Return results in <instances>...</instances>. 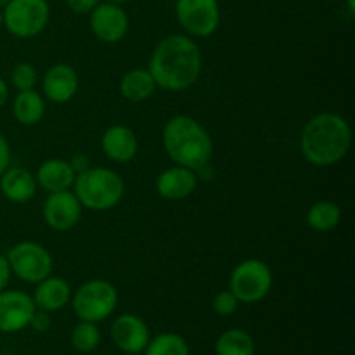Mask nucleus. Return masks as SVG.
<instances>
[{
    "mask_svg": "<svg viewBox=\"0 0 355 355\" xmlns=\"http://www.w3.org/2000/svg\"><path fill=\"white\" fill-rule=\"evenodd\" d=\"M203 68L200 47L186 35H168L153 51L148 71L156 87L180 92L198 82Z\"/></svg>",
    "mask_w": 355,
    "mask_h": 355,
    "instance_id": "obj_1",
    "label": "nucleus"
},
{
    "mask_svg": "<svg viewBox=\"0 0 355 355\" xmlns=\"http://www.w3.org/2000/svg\"><path fill=\"white\" fill-rule=\"evenodd\" d=\"M352 146L349 121L335 113H321L307 121L300 135L304 158L314 166H331L342 162Z\"/></svg>",
    "mask_w": 355,
    "mask_h": 355,
    "instance_id": "obj_2",
    "label": "nucleus"
},
{
    "mask_svg": "<svg viewBox=\"0 0 355 355\" xmlns=\"http://www.w3.org/2000/svg\"><path fill=\"white\" fill-rule=\"evenodd\" d=\"M163 146L175 165L201 170L214 156V141L210 134L187 114H177L163 128Z\"/></svg>",
    "mask_w": 355,
    "mask_h": 355,
    "instance_id": "obj_3",
    "label": "nucleus"
},
{
    "mask_svg": "<svg viewBox=\"0 0 355 355\" xmlns=\"http://www.w3.org/2000/svg\"><path fill=\"white\" fill-rule=\"evenodd\" d=\"M73 189L82 207L94 211H106L120 205L125 194V184L114 170L89 166L85 172L75 177Z\"/></svg>",
    "mask_w": 355,
    "mask_h": 355,
    "instance_id": "obj_4",
    "label": "nucleus"
},
{
    "mask_svg": "<svg viewBox=\"0 0 355 355\" xmlns=\"http://www.w3.org/2000/svg\"><path fill=\"white\" fill-rule=\"evenodd\" d=\"M69 302L80 321L97 324L114 312L118 305V291L110 281L92 279L83 283Z\"/></svg>",
    "mask_w": 355,
    "mask_h": 355,
    "instance_id": "obj_5",
    "label": "nucleus"
},
{
    "mask_svg": "<svg viewBox=\"0 0 355 355\" xmlns=\"http://www.w3.org/2000/svg\"><path fill=\"white\" fill-rule=\"evenodd\" d=\"M3 26L17 38L37 37L49 23L47 0H7L2 10Z\"/></svg>",
    "mask_w": 355,
    "mask_h": 355,
    "instance_id": "obj_6",
    "label": "nucleus"
},
{
    "mask_svg": "<svg viewBox=\"0 0 355 355\" xmlns=\"http://www.w3.org/2000/svg\"><path fill=\"white\" fill-rule=\"evenodd\" d=\"M229 286L239 302L257 304L262 302L272 288V270L262 260H245L234 267Z\"/></svg>",
    "mask_w": 355,
    "mask_h": 355,
    "instance_id": "obj_7",
    "label": "nucleus"
},
{
    "mask_svg": "<svg viewBox=\"0 0 355 355\" xmlns=\"http://www.w3.org/2000/svg\"><path fill=\"white\" fill-rule=\"evenodd\" d=\"M10 272L24 283L37 284L52 272V257L42 245L33 241H21L7 253Z\"/></svg>",
    "mask_w": 355,
    "mask_h": 355,
    "instance_id": "obj_8",
    "label": "nucleus"
},
{
    "mask_svg": "<svg viewBox=\"0 0 355 355\" xmlns=\"http://www.w3.org/2000/svg\"><path fill=\"white\" fill-rule=\"evenodd\" d=\"M177 19L191 37L207 38L217 31L220 9L217 0H177Z\"/></svg>",
    "mask_w": 355,
    "mask_h": 355,
    "instance_id": "obj_9",
    "label": "nucleus"
},
{
    "mask_svg": "<svg viewBox=\"0 0 355 355\" xmlns=\"http://www.w3.org/2000/svg\"><path fill=\"white\" fill-rule=\"evenodd\" d=\"M90 30L104 44H118L128 31L127 12L118 3H97L90 10Z\"/></svg>",
    "mask_w": 355,
    "mask_h": 355,
    "instance_id": "obj_10",
    "label": "nucleus"
},
{
    "mask_svg": "<svg viewBox=\"0 0 355 355\" xmlns=\"http://www.w3.org/2000/svg\"><path fill=\"white\" fill-rule=\"evenodd\" d=\"M35 311V302L28 293L17 290L0 291V331L17 333L28 328Z\"/></svg>",
    "mask_w": 355,
    "mask_h": 355,
    "instance_id": "obj_11",
    "label": "nucleus"
},
{
    "mask_svg": "<svg viewBox=\"0 0 355 355\" xmlns=\"http://www.w3.org/2000/svg\"><path fill=\"white\" fill-rule=\"evenodd\" d=\"M44 220L52 231H71L82 217V205L71 191L51 193L44 203Z\"/></svg>",
    "mask_w": 355,
    "mask_h": 355,
    "instance_id": "obj_12",
    "label": "nucleus"
},
{
    "mask_svg": "<svg viewBox=\"0 0 355 355\" xmlns=\"http://www.w3.org/2000/svg\"><path fill=\"white\" fill-rule=\"evenodd\" d=\"M111 338L121 352L141 354L151 340V333L139 315L121 314L111 324Z\"/></svg>",
    "mask_w": 355,
    "mask_h": 355,
    "instance_id": "obj_13",
    "label": "nucleus"
},
{
    "mask_svg": "<svg viewBox=\"0 0 355 355\" xmlns=\"http://www.w3.org/2000/svg\"><path fill=\"white\" fill-rule=\"evenodd\" d=\"M198 186L196 172L187 166L175 165L162 172L156 179V191L162 198L170 201L184 200L191 196Z\"/></svg>",
    "mask_w": 355,
    "mask_h": 355,
    "instance_id": "obj_14",
    "label": "nucleus"
},
{
    "mask_svg": "<svg viewBox=\"0 0 355 355\" xmlns=\"http://www.w3.org/2000/svg\"><path fill=\"white\" fill-rule=\"evenodd\" d=\"M78 73L69 64H54L44 76V94L51 103L62 104L75 97Z\"/></svg>",
    "mask_w": 355,
    "mask_h": 355,
    "instance_id": "obj_15",
    "label": "nucleus"
},
{
    "mask_svg": "<svg viewBox=\"0 0 355 355\" xmlns=\"http://www.w3.org/2000/svg\"><path fill=\"white\" fill-rule=\"evenodd\" d=\"M101 148L104 155L113 162L128 163L137 155L139 142L132 128L125 125H113L103 134Z\"/></svg>",
    "mask_w": 355,
    "mask_h": 355,
    "instance_id": "obj_16",
    "label": "nucleus"
},
{
    "mask_svg": "<svg viewBox=\"0 0 355 355\" xmlns=\"http://www.w3.org/2000/svg\"><path fill=\"white\" fill-rule=\"evenodd\" d=\"M31 298L38 311H45L51 314V312L61 311L71 300V288H69L68 281H64L62 277L47 276L40 283H37Z\"/></svg>",
    "mask_w": 355,
    "mask_h": 355,
    "instance_id": "obj_17",
    "label": "nucleus"
},
{
    "mask_svg": "<svg viewBox=\"0 0 355 355\" xmlns=\"http://www.w3.org/2000/svg\"><path fill=\"white\" fill-rule=\"evenodd\" d=\"M0 191L12 203H26L35 196L37 179L33 173L21 166H9L0 175Z\"/></svg>",
    "mask_w": 355,
    "mask_h": 355,
    "instance_id": "obj_18",
    "label": "nucleus"
},
{
    "mask_svg": "<svg viewBox=\"0 0 355 355\" xmlns=\"http://www.w3.org/2000/svg\"><path fill=\"white\" fill-rule=\"evenodd\" d=\"M75 177L76 173L69 165V162L61 158H52L38 166L35 179L42 189L49 191V193H59V191L69 189L75 182Z\"/></svg>",
    "mask_w": 355,
    "mask_h": 355,
    "instance_id": "obj_19",
    "label": "nucleus"
},
{
    "mask_svg": "<svg viewBox=\"0 0 355 355\" xmlns=\"http://www.w3.org/2000/svg\"><path fill=\"white\" fill-rule=\"evenodd\" d=\"M155 90L156 83L148 69H130V71L125 73L123 78L120 80L121 96L127 101H132V103H141V101L149 99V97L155 94Z\"/></svg>",
    "mask_w": 355,
    "mask_h": 355,
    "instance_id": "obj_20",
    "label": "nucleus"
},
{
    "mask_svg": "<svg viewBox=\"0 0 355 355\" xmlns=\"http://www.w3.org/2000/svg\"><path fill=\"white\" fill-rule=\"evenodd\" d=\"M12 113L21 125H26V127L37 125L45 114L44 97L33 89L17 92L12 103Z\"/></svg>",
    "mask_w": 355,
    "mask_h": 355,
    "instance_id": "obj_21",
    "label": "nucleus"
},
{
    "mask_svg": "<svg viewBox=\"0 0 355 355\" xmlns=\"http://www.w3.org/2000/svg\"><path fill=\"white\" fill-rule=\"evenodd\" d=\"M215 355H255V342L245 329H227L215 342Z\"/></svg>",
    "mask_w": 355,
    "mask_h": 355,
    "instance_id": "obj_22",
    "label": "nucleus"
},
{
    "mask_svg": "<svg viewBox=\"0 0 355 355\" xmlns=\"http://www.w3.org/2000/svg\"><path fill=\"white\" fill-rule=\"evenodd\" d=\"M342 220V210L336 203L328 200L318 201L307 211V225L318 232L333 231Z\"/></svg>",
    "mask_w": 355,
    "mask_h": 355,
    "instance_id": "obj_23",
    "label": "nucleus"
},
{
    "mask_svg": "<svg viewBox=\"0 0 355 355\" xmlns=\"http://www.w3.org/2000/svg\"><path fill=\"white\" fill-rule=\"evenodd\" d=\"M144 355H189V343L177 333H162L149 340Z\"/></svg>",
    "mask_w": 355,
    "mask_h": 355,
    "instance_id": "obj_24",
    "label": "nucleus"
},
{
    "mask_svg": "<svg viewBox=\"0 0 355 355\" xmlns=\"http://www.w3.org/2000/svg\"><path fill=\"white\" fill-rule=\"evenodd\" d=\"M69 340H71V347L76 352L90 354L101 345V331L96 322L82 321L73 328Z\"/></svg>",
    "mask_w": 355,
    "mask_h": 355,
    "instance_id": "obj_25",
    "label": "nucleus"
},
{
    "mask_svg": "<svg viewBox=\"0 0 355 355\" xmlns=\"http://www.w3.org/2000/svg\"><path fill=\"white\" fill-rule=\"evenodd\" d=\"M10 82L17 89V92L31 90L37 85V69L30 62H19L14 66L12 73H10Z\"/></svg>",
    "mask_w": 355,
    "mask_h": 355,
    "instance_id": "obj_26",
    "label": "nucleus"
},
{
    "mask_svg": "<svg viewBox=\"0 0 355 355\" xmlns=\"http://www.w3.org/2000/svg\"><path fill=\"white\" fill-rule=\"evenodd\" d=\"M239 300L234 297L231 290L218 291L215 295L214 302H211V307H214L215 314L222 315V318H227V315H232L236 311H238Z\"/></svg>",
    "mask_w": 355,
    "mask_h": 355,
    "instance_id": "obj_27",
    "label": "nucleus"
},
{
    "mask_svg": "<svg viewBox=\"0 0 355 355\" xmlns=\"http://www.w3.org/2000/svg\"><path fill=\"white\" fill-rule=\"evenodd\" d=\"M51 324H52V321H51V315H49V312L38 311L37 309L33 314V318H31V321H30L31 328H33L37 333H45L51 329Z\"/></svg>",
    "mask_w": 355,
    "mask_h": 355,
    "instance_id": "obj_28",
    "label": "nucleus"
},
{
    "mask_svg": "<svg viewBox=\"0 0 355 355\" xmlns=\"http://www.w3.org/2000/svg\"><path fill=\"white\" fill-rule=\"evenodd\" d=\"M69 9L76 14H89L94 7L99 3V0H66Z\"/></svg>",
    "mask_w": 355,
    "mask_h": 355,
    "instance_id": "obj_29",
    "label": "nucleus"
},
{
    "mask_svg": "<svg viewBox=\"0 0 355 355\" xmlns=\"http://www.w3.org/2000/svg\"><path fill=\"white\" fill-rule=\"evenodd\" d=\"M9 163H10V148H9V142H7L6 135L0 132V175L9 168Z\"/></svg>",
    "mask_w": 355,
    "mask_h": 355,
    "instance_id": "obj_30",
    "label": "nucleus"
},
{
    "mask_svg": "<svg viewBox=\"0 0 355 355\" xmlns=\"http://www.w3.org/2000/svg\"><path fill=\"white\" fill-rule=\"evenodd\" d=\"M10 274L12 272H10L7 257L0 255V291L7 290V286H9V281H10Z\"/></svg>",
    "mask_w": 355,
    "mask_h": 355,
    "instance_id": "obj_31",
    "label": "nucleus"
},
{
    "mask_svg": "<svg viewBox=\"0 0 355 355\" xmlns=\"http://www.w3.org/2000/svg\"><path fill=\"white\" fill-rule=\"evenodd\" d=\"M69 165H71V168L75 170V173L78 175V173L85 172V170L89 168V158L83 155H76V156H73V159L69 162Z\"/></svg>",
    "mask_w": 355,
    "mask_h": 355,
    "instance_id": "obj_32",
    "label": "nucleus"
},
{
    "mask_svg": "<svg viewBox=\"0 0 355 355\" xmlns=\"http://www.w3.org/2000/svg\"><path fill=\"white\" fill-rule=\"evenodd\" d=\"M7 99H9V87H7L6 80L0 76V107L7 103Z\"/></svg>",
    "mask_w": 355,
    "mask_h": 355,
    "instance_id": "obj_33",
    "label": "nucleus"
},
{
    "mask_svg": "<svg viewBox=\"0 0 355 355\" xmlns=\"http://www.w3.org/2000/svg\"><path fill=\"white\" fill-rule=\"evenodd\" d=\"M347 7H349V12H355V0H347Z\"/></svg>",
    "mask_w": 355,
    "mask_h": 355,
    "instance_id": "obj_34",
    "label": "nucleus"
},
{
    "mask_svg": "<svg viewBox=\"0 0 355 355\" xmlns=\"http://www.w3.org/2000/svg\"><path fill=\"white\" fill-rule=\"evenodd\" d=\"M106 2H111V3H118V6H120V3L130 2V0H106Z\"/></svg>",
    "mask_w": 355,
    "mask_h": 355,
    "instance_id": "obj_35",
    "label": "nucleus"
},
{
    "mask_svg": "<svg viewBox=\"0 0 355 355\" xmlns=\"http://www.w3.org/2000/svg\"><path fill=\"white\" fill-rule=\"evenodd\" d=\"M3 24V16H2V9H0V28H2Z\"/></svg>",
    "mask_w": 355,
    "mask_h": 355,
    "instance_id": "obj_36",
    "label": "nucleus"
},
{
    "mask_svg": "<svg viewBox=\"0 0 355 355\" xmlns=\"http://www.w3.org/2000/svg\"><path fill=\"white\" fill-rule=\"evenodd\" d=\"M127 355H141V354H127Z\"/></svg>",
    "mask_w": 355,
    "mask_h": 355,
    "instance_id": "obj_37",
    "label": "nucleus"
}]
</instances>
